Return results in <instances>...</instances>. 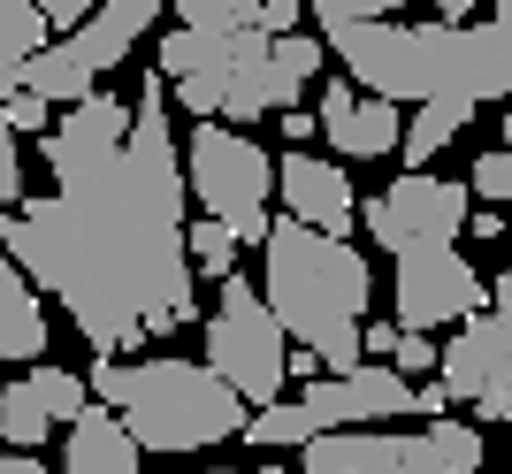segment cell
I'll list each match as a JSON object with an SVG mask.
<instances>
[{"label": "cell", "mask_w": 512, "mask_h": 474, "mask_svg": "<svg viewBox=\"0 0 512 474\" xmlns=\"http://www.w3.org/2000/svg\"><path fill=\"white\" fill-rule=\"evenodd\" d=\"M184 169H176L169 92L153 77L130 108V138L85 184H62L46 199H23L0 215V245L23 283L54 291L77 337L100 360L176 337L199 322V276L184 260Z\"/></svg>", "instance_id": "6da1fadb"}, {"label": "cell", "mask_w": 512, "mask_h": 474, "mask_svg": "<svg viewBox=\"0 0 512 474\" xmlns=\"http://www.w3.org/2000/svg\"><path fill=\"white\" fill-rule=\"evenodd\" d=\"M314 23H321V46L344 62V85L375 92L390 108H428V100H451V108H490L512 92V0L490 8V16L459 23H413V16H390V23H352L344 0H314Z\"/></svg>", "instance_id": "7a4b0ae2"}, {"label": "cell", "mask_w": 512, "mask_h": 474, "mask_svg": "<svg viewBox=\"0 0 512 474\" xmlns=\"http://www.w3.org/2000/svg\"><path fill=\"white\" fill-rule=\"evenodd\" d=\"M260 306L276 314L283 337H299V352H314L329 375H360V322H367V291H375V268H367L360 245L344 237L299 230L291 215L268 222V245H260Z\"/></svg>", "instance_id": "3957f363"}, {"label": "cell", "mask_w": 512, "mask_h": 474, "mask_svg": "<svg viewBox=\"0 0 512 474\" xmlns=\"http://www.w3.org/2000/svg\"><path fill=\"white\" fill-rule=\"evenodd\" d=\"M92 406H107L123 421V436L138 444V459H192L214 452L245 429V406L214 383L199 360H92L85 375Z\"/></svg>", "instance_id": "277c9868"}, {"label": "cell", "mask_w": 512, "mask_h": 474, "mask_svg": "<svg viewBox=\"0 0 512 474\" xmlns=\"http://www.w3.org/2000/svg\"><path fill=\"white\" fill-rule=\"evenodd\" d=\"M184 199L207 207V222L237 237V245H268V199H276V153H260L245 130H222V123H192L184 138Z\"/></svg>", "instance_id": "5b68a950"}, {"label": "cell", "mask_w": 512, "mask_h": 474, "mask_svg": "<svg viewBox=\"0 0 512 474\" xmlns=\"http://www.w3.org/2000/svg\"><path fill=\"white\" fill-rule=\"evenodd\" d=\"M207 375L222 390H230L245 413H260V406H276L283 390H291V375H283V360H291V337L276 329V314L260 306V291L245 276H230L222 291H214V314H207Z\"/></svg>", "instance_id": "8992f818"}, {"label": "cell", "mask_w": 512, "mask_h": 474, "mask_svg": "<svg viewBox=\"0 0 512 474\" xmlns=\"http://www.w3.org/2000/svg\"><path fill=\"white\" fill-rule=\"evenodd\" d=\"M467 215H474L467 184H451V176H436V169L398 176V184H383V192L360 207L367 237H375L390 260L436 253V245H459V237H467Z\"/></svg>", "instance_id": "52a82bcc"}, {"label": "cell", "mask_w": 512, "mask_h": 474, "mask_svg": "<svg viewBox=\"0 0 512 474\" xmlns=\"http://www.w3.org/2000/svg\"><path fill=\"white\" fill-rule=\"evenodd\" d=\"M390 306H398V337H436V329H459L490 306V276L459 245L406 253L390 268Z\"/></svg>", "instance_id": "ba28073f"}, {"label": "cell", "mask_w": 512, "mask_h": 474, "mask_svg": "<svg viewBox=\"0 0 512 474\" xmlns=\"http://www.w3.org/2000/svg\"><path fill=\"white\" fill-rule=\"evenodd\" d=\"M276 199L291 207L299 230L344 237V245L360 230V192H352L344 161H329V153H276Z\"/></svg>", "instance_id": "9c48e42d"}, {"label": "cell", "mask_w": 512, "mask_h": 474, "mask_svg": "<svg viewBox=\"0 0 512 474\" xmlns=\"http://www.w3.org/2000/svg\"><path fill=\"white\" fill-rule=\"evenodd\" d=\"M436 383H444L451 406L459 398L474 406L497 383H512V306H482L474 322H459V337L436 345Z\"/></svg>", "instance_id": "30bf717a"}, {"label": "cell", "mask_w": 512, "mask_h": 474, "mask_svg": "<svg viewBox=\"0 0 512 474\" xmlns=\"http://www.w3.org/2000/svg\"><path fill=\"white\" fill-rule=\"evenodd\" d=\"M123 138H130V108L115 100V92H92L85 108H69L62 123L46 130V169H54V192L62 184H85V176H100L115 153H123Z\"/></svg>", "instance_id": "8fae6325"}, {"label": "cell", "mask_w": 512, "mask_h": 474, "mask_svg": "<svg viewBox=\"0 0 512 474\" xmlns=\"http://www.w3.org/2000/svg\"><path fill=\"white\" fill-rule=\"evenodd\" d=\"M314 130L329 138V161H337V153H344V161H390L406 115L390 108V100H375V92L329 77V85H321V108H314Z\"/></svg>", "instance_id": "7c38bea8"}, {"label": "cell", "mask_w": 512, "mask_h": 474, "mask_svg": "<svg viewBox=\"0 0 512 474\" xmlns=\"http://www.w3.org/2000/svg\"><path fill=\"white\" fill-rule=\"evenodd\" d=\"M62 474H146L138 444L123 436V421L107 406H85L69 421V444H62Z\"/></svg>", "instance_id": "4fadbf2b"}, {"label": "cell", "mask_w": 512, "mask_h": 474, "mask_svg": "<svg viewBox=\"0 0 512 474\" xmlns=\"http://www.w3.org/2000/svg\"><path fill=\"white\" fill-rule=\"evenodd\" d=\"M146 23H161V0H107V8H92L85 31H77V62L92 69V77H107L115 62H130V46H138V31Z\"/></svg>", "instance_id": "5bb4252c"}, {"label": "cell", "mask_w": 512, "mask_h": 474, "mask_svg": "<svg viewBox=\"0 0 512 474\" xmlns=\"http://www.w3.org/2000/svg\"><path fill=\"white\" fill-rule=\"evenodd\" d=\"M46 306H39V291L8 268V253H0V367L16 360V367H39L46 360Z\"/></svg>", "instance_id": "9a60e30c"}, {"label": "cell", "mask_w": 512, "mask_h": 474, "mask_svg": "<svg viewBox=\"0 0 512 474\" xmlns=\"http://www.w3.org/2000/svg\"><path fill=\"white\" fill-rule=\"evenodd\" d=\"M92 85H100V77L77 62V46H69V39H46L39 54L16 69V85H8V92H23V100H46V108H85Z\"/></svg>", "instance_id": "2e32d148"}, {"label": "cell", "mask_w": 512, "mask_h": 474, "mask_svg": "<svg viewBox=\"0 0 512 474\" xmlns=\"http://www.w3.org/2000/svg\"><path fill=\"white\" fill-rule=\"evenodd\" d=\"M321 62H329V46H321L314 31L268 39V108H276V115H291V108H299V92L321 77Z\"/></svg>", "instance_id": "e0dca14e"}, {"label": "cell", "mask_w": 512, "mask_h": 474, "mask_svg": "<svg viewBox=\"0 0 512 474\" xmlns=\"http://www.w3.org/2000/svg\"><path fill=\"white\" fill-rule=\"evenodd\" d=\"M467 123H474V108H451V100H428V108H413L406 130H398V161H406V176H421Z\"/></svg>", "instance_id": "ac0fdd59"}, {"label": "cell", "mask_w": 512, "mask_h": 474, "mask_svg": "<svg viewBox=\"0 0 512 474\" xmlns=\"http://www.w3.org/2000/svg\"><path fill=\"white\" fill-rule=\"evenodd\" d=\"M46 46V31H39V8L31 0H0V92L16 85V69L31 62Z\"/></svg>", "instance_id": "d6986e66"}, {"label": "cell", "mask_w": 512, "mask_h": 474, "mask_svg": "<svg viewBox=\"0 0 512 474\" xmlns=\"http://www.w3.org/2000/svg\"><path fill=\"white\" fill-rule=\"evenodd\" d=\"M184 260H192V276H214V283H230V276H237V237L222 230V222L192 215V222H184Z\"/></svg>", "instance_id": "ffe728a7"}, {"label": "cell", "mask_w": 512, "mask_h": 474, "mask_svg": "<svg viewBox=\"0 0 512 474\" xmlns=\"http://www.w3.org/2000/svg\"><path fill=\"white\" fill-rule=\"evenodd\" d=\"M23 383H31V398H39L46 406V421H77V413L92 406V390H85V375H69V367H54V360H39L31 367V375H23Z\"/></svg>", "instance_id": "44dd1931"}, {"label": "cell", "mask_w": 512, "mask_h": 474, "mask_svg": "<svg viewBox=\"0 0 512 474\" xmlns=\"http://www.w3.org/2000/svg\"><path fill=\"white\" fill-rule=\"evenodd\" d=\"M253 16H260V0H176V23L207 31V39H245Z\"/></svg>", "instance_id": "7402d4cb"}, {"label": "cell", "mask_w": 512, "mask_h": 474, "mask_svg": "<svg viewBox=\"0 0 512 474\" xmlns=\"http://www.w3.org/2000/svg\"><path fill=\"white\" fill-rule=\"evenodd\" d=\"M46 429H54V421H46V406L31 398V383H8V398H0V444H8V452H39Z\"/></svg>", "instance_id": "603a6c76"}, {"label": "cell", "mask_w": 512, "mask_h": 474, "mask_svg": "<svg viewBox=\"0 0 512 474\" xmlns=\"http://www.w3.org/2000/svg\"><path fill=\"white\" fill-rule=\"evenodd\" d=\"M421 444L444 459L451 474H482V459H490V452H482V429L451 421V413H444V421H421Z\"/></svg>", "instance_id": "cb8c5ba5"}, {"label": "cell", "mask_w": 512, "mask_h": 474, "mask_svg": "<svg viewBox=\"0 0 512 474\" xmlns=\"http://www.w3.org/2000/svg\"><path fill=\"white\" fill-rule=\"evenodd\" d=\"M344 474H406V436L352 429V467H344Z\"/></svg>", "instance_id": "d4e9b609"}, {"label": "cell", "mask_w": 512, "mask_h": 474, "mask_svg": "<svg viewBox=\"0 0 512 474\" xmlns=\"http://www.w3.org/2000/svg\"><path fill=\"white\" fill-rule=\"evenodd\" d=\"M467 199L474 207H512V153H474Z\"/></svg>", "instance_id": "484cf974"}, {"label": "cell", "mask_w": 512, "mask_h": 474, "mask_svg": "<svg viewBox=\"0 0 512 474\" xmlns=\"http://www.w3.org/2000/svg\"><path fill=\"white\" fill-rule=\"evenodd\" d=\"M0 123H8V138H31V130H54V108H46V100H23V92H8V100H0Z\"/></svg>", "instance_id": "4316f807"}, {"label": "cell", "mask_w": 512, "mask_h": 474, "mask_svg": "<svg viewBox=\"0 0 512 474\" xmlns=\"http://www.w3.org/2000/svg\"><path fill=\"white\" fill-rule=\"evenodd\" d=\"M0 207H23V153L8 138V123H0Z\"/></svg>", "instance_id": "83f0119b"}, {"label": "cell", "mask_w": 512, "mask_h": 474, "mask_svg": "<svg viewBox=\"0 0 512 474\" xmlns=\"http://www.w3.org/2000/svg\"><path fill=\"white\" fill-rule=\"evenodd\" d=\"M390 367H398V375H428V367H436V337H398V352H390Z\"/></svg>", "instance_id": "f1b7e54d"}, {"label": "cell", "mask_w": 512, "mask_h": 474, "mask_svg": "<svg viewBox=\"0 0 512 474\" xmlns=\"http://www.w3.org/2000/svg\"><path fill=\"white\" fill-rule=\"evenodd\" d=\"M474 413H482V421H497V429H512V383H497L490 398H474Z\"/></svg>", "instance_id": "f546056e"}, {"label": "cell", "mask_w": 512, "mask_h": 474, "mask_svg": "<svg viewBox=\"0 0 512 474\" xmlns=\"http://www.w3.org/2000/svg\"><path fill=\"white\" fill-rule=\"evenodd\" d=\"M406 474H451V467H444L436 452H428L421 436H406Z\"/></svg>", "instance_id": "4dcf8cb0"}, {"label": "cell", "mask_w": 512, "mask_h": 474, "mask_svg": "<svg viewBox=\"0 0 512 474\" xmlns=\"http://www.w3.org/2000/svg\"><path fill=\"white\" fill-rule=\"evenodd\" d=\"M283 138H291V153H299L306 138H321V130H314V115H306V108H291V115H283Z\"/></svg>", "instance_id": "1f68e13d"}, {"label": "cell", "mask_w": 512, "mask_h": 474, "mask_svg": "<svg viewBox=\"0 0 512 474\" xmlns=\"http://www.w3.org/2000/svg\"><path fill=\"white\" fill-rule=\"evenodd\" d=\"M467 237H482V245H490V237H505V215H490V207H474V215H467Z\"/></svg>", "instance_id": "d6a6232c"}, {"label": "cell", "mask_w": 512, "mask_h": 474, "mask_svg": "<svg viewBox=\"0 0 512 474\" xmlns=\"http://www.w3.org/2000/svg\"><path fill=\"white\" fill-rule=\"evenodd\" d=\"M0 474H54L46 459H31V452H0Z\"/></svg>", "instance_id": "836d02e7"}, {"label": "cell", "mask_w": 512, "mask_h": 474, "mask_svg": "<svg viewBox=\"0 0 512 474\" xmlns=\"http://www.w3.org/2000/svg\"><path fill=\"white\" fill-rule=\"evenodd\" d=\"M490 306H512V268H505V276L490 283Z\"/></svg>", "instance_id": "e575fe53"}, {"label": "cell", "mask_w": 512, "mask_h": 474, "mask_svg": "<svg viewBox=\"0 0 512 474\" xmlns=\"http://www.w3.org/2000/svg\"><path fill=\"white\" fill-rule=\"evenodd\" d=\"M497 153H512V115H505V123H497Z\"/></svg>", "instance_id": "d590c367"}, {"label": "cell", "mask_w": 512, "mask_h": 474, "mask_svg": "<svg viewBox=\"0 0 512 474\" xmlns=\"http://www.w3.org/2000/svg\"><path fill=\"white\" fill-rule=\"evenodd\" d=\"M207 474H237V467H207Z\"/></svg>", "instance_id": "8d00e7d4"}, {"label": "cell", "mask_w": 512, "mask_h": 474, "mask_svg": "<svg viewBox=\"0 0 512 474\" xmlns=\"http://www.w3.org/2000/svg\"><path fill=\"white\" fill-rule=\"evenodd\" d=\"M0 398H8V383H0Z\"/></svg>", "instance_id": "74e56055"}, {"label": "cell", "mask_w": 512, "mask_h": 474, "mask_svg": "<svg viewBox=\"0 0 512 474\" xmlns=\"http://www.w3.org/2000/svg\"><path fill=\"white\" fill-rule=\"evenodd\" d=\"M505 237H512V222H505Z\"/></svg>", "instance_id": "f35d334b"}]
</instances>
